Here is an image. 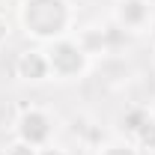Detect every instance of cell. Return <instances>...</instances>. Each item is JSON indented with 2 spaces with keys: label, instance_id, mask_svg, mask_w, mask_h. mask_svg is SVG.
I'll return each instance as SVG.
<instances>
[{
  "label": "cell",
  "instance_id": "1",
  "mask_svg": "<svg viewBox=\"0 0 155 155\" xmlns=\"http://www.w3.org/2000/svg\"><path fill=\"white\" fill-rule=\"evenodd\" d=\"M21 27L30 39L57 42L72 30V3L69 0H21L18 6Z\"/></svg>",
  "mask_w": 155,
  "mask_h": 155
},
{
  "label": "cell",
  "instance_id": "2",
  "mask_svg": "<svg viewBox=\"0 0 155 155\" xmlns=\"http://www.w3.org/2000/svg\"><path fill=\"white\" fill-rule=\"evenodd\" d=\"M45 54H48L51 78H57V81H78V78L90 69V54L81 48L78 39L63 36L57 42H51V48Z\"/></svg>",
  "mask_w": 155,
  "mask_h": 155
},
{
  "label": "cell",
  "instance_id": "3",
  "mask_svg": "<svg viewBox=\"0 0 155 155\" xmlns=\"http://www.w3.org/2000/svg\"><path fill=\"white\" fill-rule=\"evenodd\" d=\"M15 137L24 140V143H30V146H48L51 143V137H54V116L48 114L42 104H30V107H24L15 119Z\"/></svg>",
  "mask_w": 155,
  "mask_h": 155
},
{
  "label": "cell",
  "instance_id": "4",
  "mask_svg": "<svg viewBox=\"0 0 155 155\" xmlns=\"http://www.w3.org/2000/svg\"><path fill=\"white\" fill-rule=\"evenodd\" d=\"M152 6L146 0H116L114 9V24L122 33H143L152 24Z\"/></svg>",
  "mask_w": 155,
  "mask_h": 155
},
{
  "label": "cell",
  "instance_id": "5",
  "mask_svg": "<svg viewBox=\"0 0 155 155\" xmlns=\"http://www.w3.org/2000/svg\"><path fill=\"white\" fill-rule=\"evenodd\" d=\"M15 75L27 84H39L51 78V66H48V54L42 48H27L15 57Z\"/></svg>",
  "mask_w": 155,
  "mask_h": 155
},
{
  "label": "cell",
  "instance_id": "6",
  "mask_svg": "<svg viewBox=\"0 0 155 155\" xmlns=\"http://www.w3.org/2000/svg\"><path fill=\"white\" fill-rule=\"evenodd\" d=\"M131 140H134L143 152H155V114H152V110H149L146 119L140 122V128L131 134Z\"/></svg>",
  "mask_w": 155,
  "mask_h": 155
},
{
  "label": "cell",
  "instance_id": "7",
  "mask_svg": "<svg viewBox=\"0 0 155 155\" xmlns=\"http://www.w3.org/2000/svg\"><path fill=\"white\" fill-rule=\"evenodd\" d=\"M98 155H143V149L128 137H116V140H107L104 146H98Z\"/></svg>",
  "mask_w": 155,
  "mask_h": 155
},
{
  "label": "cell",
  "instance_id": "8",
  "mask_svg": "<svg viewBox=\"0 0 155 155\" xmlns=\"http://www.w3.org/2000/svg\"><path fill=\"white\" fill-rule=\"evenodd\" d=\"M146 114H149L146 107H128V110L122 114V131H125V134H134L137 128H140V122L146 119Z\"/></svg>",
  "mask_w": 155,
  "mask_h": 155
},
{
  "label": "cell",
  "instance_id": "9",
  "mask_svg": "<svg viewBox=\"0 0 155 155\" xmlns=\"http://www.w3.org/2000/svg\"><path fill=\"white\" fill-rule=\"evenodd\" d=\"M3 155H39V149H36V146H30V143H24V140H18V137H15V140H12V143L6 146V152H3Z\"/></svg>",
  "mask_w": 155,
  "mask_h": 155
},
{
  "label": "cell",
  "instance_id": "10",
  "mask_svg": "<svg viewBox=\"0 0 155 155\" xmlns=\"http://www.w3.org/2000/svg\"><path fill=\"white\" fill-rule=\"evenodd\" d=\"M9 33H12V24H9V15L0 9V48L9 42Z\"/></svg>",
  "mask_w": 155,
  "mask_h": 155
},
{
  "label": "cell",
  "instance_id": "11",
  "mask_svg": "<svg viewBox=\"0 0 155 155\" xmlns=\"http://www.w3.org/2000/svg\"><path fill=\"white\" fill-rule=\"evenodd\" d=\"M39 155H69L63 146H54V143H48V146H42L39 149Z\"/></svg>",
  "mask_w": 155,
  "mask_h": 155
},
{
  "label": "cell",
  "instance_id": "12",
  "mask_svg": "<svg viewBox=\"0 0 155 155\" xmlns=\"http://www.w3.org/2000/svg\"><path fill=\"white\" fill-rule=\"evenodd\" d=\"M146 33H149V39H152V45H155V18H152V24H149V30H146Z\"/></svg>",
  "mask_w": 155,
  "mask_h": 155
},
{
  "label": "cell",
  "instance_id": "13",
  "mask_svg": "<svg viewBox=\"0 0 155 155\" xmlns=\"http://www.w3.org/2000/svg\"><path fill=\"white\" fill-rule=\"evenodd\" d=\"M146 3H149V6H155V0H146Z\"/></svg>",
  "mask_w": 155,
  "mask_h": 155
}]
</instances>
